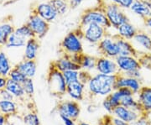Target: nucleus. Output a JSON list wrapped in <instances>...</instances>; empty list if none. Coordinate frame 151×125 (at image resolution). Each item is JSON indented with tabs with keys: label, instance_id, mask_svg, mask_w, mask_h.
<instances>
[{
	"label": "nucleus",
	"instance_id": "nucleus-36",
	"mask_svg": "<svg viewBox=\"0 0 151 125\" xmlns=\"http://www.w3.org/2000/svg\"><path fill=\"white\" fill-rule=\"evenodd\" d=\"M24 123L26 125H40V119L37 114H29L24 117Z\"/></svg>",
	"mask_w": 151,
	"mask_h": 125
},
{
	"label": "nucleus",
	"instance_id": "nucleus-47",
	"mask_svg": "<svg viewBox=\"0 0 151 125\" xmlns=\"http://www.w3.org/2000/svg\"><path fill=\"white\" fill-rule=\"evenodd\" d=\"M4 122H5L4 116H3V115H0V125L4 124Z\"/></svg>",
	"mask_w": 151,
	"mask_h": 125
},
{
	"label": "nucleus",
	"instance_id": "nucleus-48",
	"mask_svg": "<svg viewBox=\"0 0 151 125\" xmlns=\"http://www.w3.org/2000/svg\"><path fill=\"white\" fill-rule=\"evenodd\" d=\"M77 125H90V124H85V123H82V122H79V124Z\"/></svg>",
	"mask_w": 151,
	"mask_h": 125
},
{
	"label": "nucleus",
	"instance_id": "nucleus-43",
	"mask_svg": "<svg viewBox=\"0 0 151 125\" xmlns=\"http://www.w3.org/2000/svg\"><path fill=\"white\" fill-rule=\"evenodd\" d=\"M124 75L127 76H129V77H134V78L139 79V78L141 77L140 70H135V71H129V72L124 73Z\"/></svg>",
	"mask_w": 151,
	"mask_h": 125
},
{
	"label": "nucleus",
	"instance_id": "nucleus-20",
	"mask_svg": "<svg viewBox=\"0 0 151 125\" xmlns=\"http://www.w3.org/2000/svg\"><path fill=\"white\" fill-rule=\"evenodd\" d=\"M138 101L147 114L151 112V87H142L137 94Z\"/></svg>",
	"mask_w": 151,
	"mask_h": 125
},
{
	"label": "nucleus",
	"instance_id": "nucleus-41",
	"mask_svg": "<svg viewBox=\"0 0 151 125\" xmlns=\"http://www.w3.org/2000/svg\"><path fill=\"white\" fill-rule=\"evenodd\" d=\"M85 0H68L69 6H70V9H76L78 7L81 5V4L84 2Z\"/></svg>",
	"mask_w": 151,
	"mask_h": 125
},
{
	"label": "nucleus",
	"instance_id": "nucleus-46",
	"mask_svg": "<svg viewBox=\"0 0 151 125\" xmlns=\"http://www.w3.org/2000/svg\"><path fill=\"white\" fill-rule=\"evenodd\" d=\"M144 22H145V24L147 28H149L151 30V17H149V18H146L145 19H144Z\"/></svg>",
	"mask_w": 151,
	"mask_h": 125
},
{
	"label": "nucleus",
	"instance_id": "nucleus-1",
	"mask_svg": "<svg viewBox=\"0 0 151 125\" xmlns=\"http://www.w3.org/2000/svg\"><path fill=\"white\" fill-rule=\"evenodd\" d=\"M117 75H106L97 73L92 76L88 82V90L92 95L108 96L114 91Z\"/></svg>",
	"mask_w": 151,
	"mask_h": 125
},
{
	"label": "nucleus",
	"instance_id": "nucleus-2",
	"mask_svg": "<svg viewBox=\"0 0 151 125\" xmlns=\"http://www.w3.org/2000/svg\"><path fill=\"white\" fill-rule=\"evenodd\" d=\"M82 40L83 38L81 29L77 27L64 36L60 44V50L62 54L68 55L70 56L81 54L84 52Z\"/></svg>",
	"mask_w": 151,
	"mask_h": 125
},
{
	"label": "nucleus",
	"instance_id": "nucleus-28",
	"mask_svg": "<svg viewBox=\"0 0 151 125\" xmlns=\"http://www.w3.org/2000/svg\"><path fill=\"white\" fill-rule=\"evenodd\" d=\"M49 1L54 7V9L59 14V16L65 14L70 9L69 3L66 0H49Z\"/></svg>",
	"mask_w": 151,
	"mask_h": 125
},
{
	"label": "nucleus",
	"instance_id": "nucleus-17",
	"mask_svg": "<svg viewBox=\"0 0 151 125\" xmlns=\"http://www.w3.org/2000/svg\"><path fill=\"white\" fill-rule=\"evenodd\" d=\"M113 114L115 116H117L119 119L124 120V122L129 123V124L134 122L140 117V114L135 112L134 110L125 108L121 105H119L114 108Z\"/></svg>",
	"mask_w": 151,
	"mask_h": 125
},
{
	"label": "nucleus",
	"instance_id": "nucleus-14",
	"mask_svg": "<svg viewBox=\"0 0 151 125\" xmlns=\"http://www.w3.org/2000/svg\"><path fill=\"white\" fill-rule=\"evenodd\" d=\"M113 35L119 47V55H132L137 58L139 57L141 51L137 49L130 40L120 38L116 34Z\"/></svg>",
	"mask_w": 151,
	"mask_h": 125
},
{
	"label": "nucleus",
	"instance_id": "nucleus-19",
	"mask_svg": "<svg viewBox=\"0 0 151 125\" xmlns=\"http://www.w3.org/2000/svg\"><path fill=\"white\" fill-rule=\"evenodd\" d=\"M86 85L81 83L80 81L70 82L66 86V93L70 98L76 101H81L84 98V91Z\"/></svg>",
	"mask_w": 151,
	"mask_h": 125
},
{
	"label": "nucleus",
	"instance_id": "nucleus-33",
	"mask_svg": "<svg viewBox=\"0 0 151 125\" xmlns=\"http://www.w3.org/2000/svg\"><path fill=\"white\" fill-rule=\"evenodd\" d=\"M142 67L151 70V53L150 52H140L138 57Z\"/></svg>",
	"mask_w": 151,
	"mask_h": 125
},
{
	"label": "nucleus",
	"instance_id": "nucleus-29",
	"mask_svg": "<svg viewBox=\"0 0 151 125\" xmlns=\"http://www.w3.org/2000/svg\"><path fill=\"white\" fill-rule=\"evenodd\" d=\"M11 71V65L5 53L0 52V76H8Z\"/></svg>",
	"mask_w": 151,
	"mask_h": 125
},
{
	"label": "nucleus",
	"instance_id": "nucleus-27",
	"mask_svg": "<svg viewBox=\"0 0 151 125\" xmlns=\"http://www.w3.org/2000/svg\"><path fill=\"white\" fill-rule=\"evenodd\" d=\"M28 40L20 37L17 35L14 32L9 38V40L6 44L7 48H20V47H24Z\"/></svg>",
	"mask_w": 151,
	"mask_h": 125
},
{
	"label": "nucleus",
	"instance_id": "nucleus-16",
	"mask_svg": "<svg viewBox=\"0 0 151 125\" xmlns=\"http://www.w3.org/2000/svg\"><path fill=\"white\" fill-rule=\"evenodd\" d=\"M71 58L75 62L81 65V69H83V70L90 71L96 69L97 57L94 56V55L85 54L83 52L81 54L72 55Z\"/></svg>",
	"mask_w": 151,
	"mask_h": 125
},
{
	"label": "nucleus",
	"instance_id": "nucleus-37",
	"mask_svg": "<svg viewBox=\"0 0 151 125\" xmlns=\"http://www.w3.org/2000/svg\"><path fill=\"white\" fill-rule=\"evenodd\" d=\"M22 86L24 87V93L29 96H32L35 92V87H34V82L32 81V78H26V80L22 83Z\"/></svg>",
	"mask_w": 151,
	"mask_h": 125
},
{
	"label": "nucleus",
	"instance_id": "nucleus-35",
	"mask_svg": "<svg viewBox=\"0 0 151 125\" xmlns=\"http://www.w3.org/2000/svg\"><path fill=\"white\" fill-rule=\"evenodd\" d=\"M102 1L113 3L114 4L119 6L120 8H122L123 9H129L130 7L135 0H102Z\"/></svg>",
	"mask_w": 151,
	"mask_h": 125
},
{
	"label": "nucleus",
	"instance_id": "nucleus-13",
	"mask_svg": "<svg viewBox=\"0 0 151 125\" xmlns=\"http://www.w3.org/2000/svg\"><path fill=\"white\" fill-rule=\"evenodd\" d=\"M122 87H127L130 89L133 93H134V95H137L138 93L139 92V90L142 87L141 82L139 79L134 78V77H129V76H125L124 74L119 73L117 75V79L115 82V87L114 90H117Z\"/></svg>",
	"mask_w": 151,
	"mask_h": 125
},
{
	"label": "nucleus",
	"instance_id": "nucleus-11",
	"mask_svg": "<svg viewBox=\"0 0 151 125\" xmlns=\"http://www.w3.org/2000/svg\"><path fill=\"white\" fill-rule=\"evenodd\" d=\"M96 70L98 73L106 75H116L119 73V67L115 59L104 55H100L97 58Z\"/></svg>",
	"mask_w": 151,
	"mask_h": 125
},
{
	"label": "nucleus",
	"instance_id": "nucleus-5",
	"mask_svg": "<svg viewBox=\"0 0 151 125\" xmlns=\"http://www.w3.org/2000/svg\"><path fill=\"white\" fill-rule=\"evenodd\" d=\"M101 4H103L105 14L112 26V29H116L121 24L126 22H129V19L124 12V9L120 8L119 6L105 1H102Z\"/></svg>",
	"mask_w": 151,
	"mask_h": 125
},
{
	"label": "nucleus",
	"instance_id": "nucleus-26",
	"mask_svg": "<svg viewBox=\"0 0 151 125\" xmlns=\"http://www.w3.org/2000/svg\"><path fill=\"white\" fill-rule=\"evenodd\" d=\"M14 28L9 24H3L0 25V45H6L9 38L14 32Z\"/></svg>",
	"mask_w": 151,
	"mask_h": 125
},
{
	"label": "nucleus",
	"instance_id": "nucleus-32",
	"mask_svg": "<svg viewBox=\"0 0 151 125\" xmlns=\"http://www.w3.org/2000/svg\"><path fill=\"white\" fill-rule=\"evenodd\" d=\"M8 77H9L12 80L19 82V83H21V84L26 80V78H28V77H26V76H24L21 71H19L18 68H16V67L11 69V71H9V73Z\"/></svg>",
	"mask_w": 151,
	"mask_h": 125
},
{
	"label": "nucleus",
	"instance_id": "nucleus-39",
	"mask_svg": "<svg viewBox=\"0 0 151 125\" xmlns=\"http://www.w3.org/2000/svg\"><path fill=\"white\" fill-rule=\"evenodd\" d=\"M130 125H151V120L149 119V114H143Z\"/></svg>",
	"mask_w": 151,
	"mask_h": 125
},
{
	"label": "nucleus",
	"instance_id": "nucleus-3",
	"mask_svg": "<svg viewBox=\"0 0 151 125\" xmlns=\"http://www.w3.org/2000/svg\"><path fill=\"white\" fill-rule=\"evenodd\" d=\"M90 24H97L107 29H112V26L105 14L103 4L100 3L99 5L87 9L81 14L78 27H85Z\"/></svg>",
	"mask_w": 151,
	"mask_h": 125
},
{
	"label": "nucleus",
	"instance_id": "nucleus-12",
	"mask_svg": "<svg viewBox=\"0 0 151 125\" xmlns=\"http://www.w3.org/2000/svg\"><path fill=\"white\" fill-rule=\"evenodd\" d=\"M33 13L37 14L40 17H41L45 21H47L50 24L53 23L59 17V14L55 11L54 7L50 4V1L46 2H42L38 4L35 9H34Z\"/></svg>",
	"mask_w": 151,
	"mask_h": 125
},
{
	"label": "nucleus",
	"instance_id": "nucleus-22",
	"mask_svg": "<svg viewBox=\"0 0 151 125\" xmlns=\"http://www.w3.org/2000/svg\"><path fill=\"white\" fill-rule=\"evenodd\" d=\"M28 78H32L36 73V61L35 60H24L15 66Z\"/></svg>",
	"mask_w": 151,
	"mask_h": 125
},
{
	"label": "nucleus",
	"instance_id": "nucleus-23",
	"mask_svg": "<svg viewBox=\"0 0 151 125\" xmlns=\"http://www.w3.org/2000/svg\"><path fill=\"white\" fill-rule=\"evenodd\" d=\"M129 9L135 15L140 17L143 19L151 17V9L142 0H135Z\"/></svg>",
	"mask_w": 151,
	"mask_h": 125
},
{
	"label": "nucleus",
	"instance_id": "nucleus-45",
	"mask_svg": "<svg viewBox=\"0 0 151 125\" xmlns=\"http://www.w3.org/2000/svg\"><path fill=\"white\" fill-rule=\"evenodd\" d=\"M60 118H61V119L63 120L65 125H75L74 124V121L69 119V118L65 117V116H62V115H60Z\"/></svg>",
	"mask_w": 151,
	"mask_h": 125
},
{
	"label": "nucleus",
	"instance_id": "nucleus-42",
	"mask_svg": "<svg viewBox=\"0 0 151 125\" xmlns=\"http://www.w3.org/2000/svg\"><path fill=\"white\" fill-rule=\"evenodd\" d=\"M111 121H112L113 125H130L129 123H126L124 120L120 119L119 118H114L112 115H111Z\"/></svg>",
	"mask_w": 151,
	"mask_h": 125
},
{
	"label": "nucleus",
	"instance_id": "nucleus-10",
	"mask_svg": "<svg viewBox=\"0 0 151 125\" xmlns=\"http://www.w3.org/2000/svg\"><path fill=\"white\" fill-rule=\"evenodd\" d=\"M115 61L119 67V73L122 74L135 70H140L142 68L139 59L132 55H119L115 58Z\"/></svg>",
	"mask_w": 151,
	"mask_h": 125
},
{
	"label": "nucleus",
	"instance_id": "nucleus-15",
	"mask_svg": "<svg viewBox=\"0 0 151 125\" xmlns=\"http://www.w3.org/2000/svg\"><path fill=\"white\" fill-rule=\"evenodd\" d=\"M52 64L61 72L65 71H81V67L72 60L71 56L68 55L62 54V55L57 60L52 61Z\"/></svg>",
	"mask_w": 151,
	"mask_h": 125
},
{
	"label": "nucleus",
	"instance_id": "nucleus-50",
	"mask_svg": "<svg viewBox=\"0 0 151 125\" xmlns=\"http://www.w3.org/2000/svg\"><path fill=\"white\" fill-rule=\"evenodd\" d=\"M66 1H68V0H66Z\"/></svg>",
	"mask_w": 151,
	"mask_h": 125
},
{
	"label": "nucleus",
	"instance_id": "nucleus-44",
	"mask_svg": "<svg viewBox=\"0 0 151 125\" xmlns=\"http://www.w3.org/2000/svg\"><path fill=\"white\" fill-rule=\"evenodd\" d=\"M7 81H8V77L7 76H0V90L5 88Z\"/></svg>",
	"mask_w": 151,
	"mask_h": 125
},
{
	"label": "nucleus",
	"instance_id": "nucleus-25",
	"mask_svg": "<svg viewBox=\"0 0 151 125\" xmlns=\"http://www.w3.org/2000/svg\"><path fill=\"white\" fill-rule=\"evenodd\" d=\"M5 88L9 93H12L14 97H17V98H21L25 94L24 87L22 86L21 83L15 82L9 77H8V81H7Z\"/></svg>",
	"mask_w": 151,
	"mask_h": 125
},
{
	"label": "nucleus",
	"instance_id": "nucleus-9",
	"mask_svg": "<svg viewBox=\"0 0 151 125\" xmlns=\"http://www.w3.org/2000/svg\"><path fill=\"white\" fill-rule=\"evenodd\" d=\"M55 108L60 116L62 115L67 117L74 122L77 120L81 113L80 105L76 101H60Z\"/></svg>",
	"mask_w": 151,
	"mask_h": 125
},
{
	"label": "nucleus",
	"instance_id": "nucleus-4",
	"mask_svg": "<svg viewBox=\"0 0 151 125\" xmlns=\"http://www.w3.org/2000/svg\"><path fill=\"white\" fill-rule=\"evenodd\" d=\"M49 90L55 97H63L66 93V82L63 76V72L58 70L52 62L49 67L48 73L46 76Z\"/></svg>",
	"mask_w": 151,
	"mask_h": 125
},
{
	"label": "nucleus",
	"instance_id": "nucleus-6",
	"mask_svg": "<svg viewBox=\"0 0 151 125\" xmlns=\"http://www.w3.org/2000/svg\"><path fill=\"white\" fill-rule=\"evenodd\" d=\"M80 29L82 33L83 40H86L87 43L92 45H97L108 34V30L107 29L97 24H90Z\"/></svg>",
	"mask_w": 151,
	"mask_h": 125
},
{
	"label": "nucleus",
	"instance_id": "nucleus-18",
	"mask_svg": "<svg viewBox=\"0 0 151 125\" xmlns=\"http://www.w3.org/2000/svg\"><path fill=\"white\" fill-rule=\"evenodd\" d=\"M138 30L139 29L131 22H126L116 29V34L120 38L131 41L134 38Z\"/></svg>",
	"mask_w": 151,
	"mask_h": 125
},
{
	"label": "nucleus",
	"instance_id": "nucleus-7",
	"mask_svg": "<svg viewBox=\"0 0 151 125\" xmlns=\"http://www.w3.org/2000/svg\"><path fill=\"white\" fill-rule=\"evenodd\" d=\"M27 24L32 29L33 33L35 34V37L38 40L45 38L50 28V24L45 21L35 13H32V14L29 16Z\"/></svg>",
	"mask_w": 151,
	"mask_h": 125
},
{
	"label": "nucleus",
	"instance_id": "nucleus-30",
	"mask_svg": "<svg viewBox=\"0 0 151 125\" xmlns=\"http://www.w3.org/2000/svg\"><path fill=\"white\" fill-rule=\"evenodd\" d=\"M0 110L5 114H14L17 113V108L15 104L12 101H9V100L0 101Z\"/></svg>",
	"mask_w": 151,
	"mask_h": 125
},
{
	"label": "nucleus",
	"instance_id": "nucleus-38",
	"mask_svg": "<svg viewBox=\"0 0 151 125\" xmlns=\"http://www.w3.org/2000/svg\"><path fill=\"white\" fill-rule=\"evenodd\" d=\"M92 75L89 71L83 70V69H81V71H79V81L81 83H83L85 85H87L88 82H90V80L92 79Z\"/></svg>",
	"mask_w": 151,
	"mask_h": 125
},
{
	"label": "nucleus",
	"instance_id": "nucleus-49",
	"mask_svg": "<svg viewBox=\"0 0 151 125\" xmlns=\"http://www.w3.org/2000/svg\"><path fill=\"white\" fill-rule=\"evenodd\" d=\"M149 34H150V38H151V30H150V33H149Z\"/></svg>",
	"mask_w": 151,
	"mask_h": 125
},
{
	"label": "nucleus",
	"instance_id": "nucleus-34",
	"mask_svg": "<svg viewBox=\"0 0 151 125\" xmlns=\"http://www.w3.org/2000/svg\"><path fill=\"white\" fill-rule=\"evenodd\" d=\"M63 76L66 84L79 81V71H65L63 72Z\"/></svg>",
	"mask_w": 151,
	"mask_h": 125
},
{
	"label": "nucleus",
	"instance_id": "nucleus-21",
	"mask_svg": "<svg viewBox=\"0 0 151 125\" xmlns=\"http://www.w3.org/2000/svg\"><path fill=\"white\" fill-rule=\"evenodd\" d=\"M40 48V43L38 39H29L24 46V59L25 60H35L38 54V50Z\"/></svg>",
	"mask_w": 151,
	"mask_h": 125
},
{
	"label": "nucleus",
	"instance_id": "nucleus-24",
	"mask_svg": "<svg viewBox=\"0 0 151 125\" xmlns=\"http://www.w3.org/2000/svg\"><path fill=\"white\" fill-rule=\"evenodd\" d=\"M133 42L137 44L139 47L145 49L146 51L151 53V38L150 34L139 29L134 38L133 39Z\"/></svg>",
	"mask_w": 151,
	"mask_h": 125
},
{
	"label": "nucleus",
	"instance_id": "nucleus-40",
	"mask_svg": "<svg viewBox=\"0 0 151 125\" xmlns=\"http://www.w3.org/2000/svg\"><path fill=\"white\" fill-rule=\"evenodd\" d=\"M0 97L3 98V100L12 101L14 96L11 93H9L6 88H4V89H1L0 90Z\"/></svg>",
	"mask_w": 151,
	"mask_h": 125
},
{
	"label": "nucleus",
	"instance_id": "nucleus-31",
	"mask_svg": "<svg viewBox=\"0 0 151 125\" xmlns=\"http://www.w3.org/2000/svg\"><path fill=\"white\" fill-rule=\"evenodd\" d=\"M14 33L16 34L17 35L26 39V40H29V39L34 38L35 37V34L33 33L32 29L29 28V26L27 24L15 29H14Z\"/></svg>",
	"mask_w": 151,
	"mask_h": 125
},
{
	"label": "nucleus",
	"instance_id": "nucleus-8",
	"mask_svg": "<svg viewBox=\"0 0 151 125\" xmlns=\"http://www.w3.org/2000/svg\"><path fill=\"white\" fill-rule=\"evenodd\" d=\"M97 45V50L101 55H104L113 59H115L119 55V47L113 35L108 34Z\"/></svg>",
	"mask_w": 151,
	"mask_h": 125
}]
</instances>
